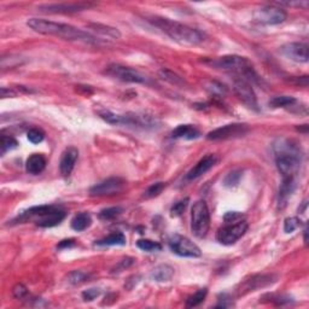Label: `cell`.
<instances>
[{
    "label": "cell",
    "mask_w": 309,
    "mask_h": 309,
    "mask_svg": "<svg viewBox=\"0 0 309 309\" xmlns=\"http://www.w3.org/2000/svg\"><path fill=\"white\" fill-rule=\"evenodd\" d=\"M165 186H166L165 182H155V184H152L151 186H149V187L146 188V191L144 192V197H146V198H152V197L158 196L163 191Z\"/></svg>",
    "instance_id": "34"
},
{
    "label": "cell",
    "mask_w": 309,
    "mask_h": 309,
    "mask_svg": "<svg viewBox=\"0 0 309 309\" xmlns=\"http://www.w3.org/2000/svg\"><path fill=\"white\" fill-rule=\"evenodd\" d=\"M92 223V218L88 213H79L72 220V228L78 232H83L88 228Z\"/></svg>",
    "instance_id": "21"
},
{
    "label": "cell",
    "mask_w": 309,
    "mask_h": 309,
    "mask_svg": "<svg viewBox=\"0 0 309 309\" xmlns=\"http://www.w3.org/2000/svg\"><path fill=\"white\" fill-rule=\"evenodd\" d=\"M136 247L140 250L147 251V253H154V251H160L162 249V245L160 243L154 242V240L150 239H139L136 242Z\"/></svg>",
    "instance_id": "28"
},
{
    "label": "cell",
    "mask_w": 309,
    "mask_h": 309,
    "mask_svg": "<svg viewBox=\"0 0 309 309\" xmlns=\"http://www.w3.org/2000/svg\"><path fill=\"white\" fill-rule=\"evenodd\" d=\"M12 295L16 300H23L28 296V289L23 284H16L12 289Z\"/></svg>",
    "instance_id": "38"
},
{
    "label": "cell",
    "mask_w": 309,
    "mask_h": 309,
    "mask_svg": "<svg viewBox=\"0 0 309 309\" xmlns=\"http://www.w3.org/2000/svg\"><path fill=\"white\" fill-rule=\"evenodd\" d=\"M233 89L237 97L242 100L249 109L253 110H259V103L258 98H256L255 92H254L253 87L249 84V81L244 80V79L237 76L233 80Z\"/></svg>",
    "instance_id": "10"
},
{
    "label": "cell",
    "mask_w": 309,
    "mask_h": 309,
    "mask_svg": "<svg viewBox=\"0 0 309 309\" xmlns=\"http://www.w3.org/2000/svg\"><path fill=\"white\" fill-rule=\"evenodd\" d=\"M240 177H242V172L240 171H233L231 173L227 174V177L223 180V184L227 187H232V186H236L239 182Z\"/></svg>",
    "instance_id": "36"
},
{
    "label": "cell",
    "mask_w": 309,
    "mask_h": 309,
    "mask_svg": "<svg viewBox=\"0 0 309 309\" xmlns=\"http://www.w3.org/2000/svg\"><path fill=\"white\" fill-rule=\"evenodd\" d=\"M281 53L286 58L297 63H307L309 59L308 45L303 43H289L281 46Z\"/></svg>",
    "instance_id": "13"
},
{
    "label": "cell",
    "mask_w": 309,
    "mask_h": 309,
    "mask_svg": "<svg viewBox=\"0 0 309 309\" xmlns=\"http://www.w3.org/2000/svg\"><path fill=\"white\" fill-rule=\"evenodd\" d=\"M218 162V157L215 155L210 154L204 156L201 161H199L197 165L186 174V179L187 180H195L198 179L199 177H202L203 174H206L207 172H209Z\"/></svg>",
    "instance_id": "16"
},
{
    "label": "cell",
    "mask_w": 309,
    "mask_h": 309,
    "mask_svg": "<svg viewBox=\"0 0 309 309\" xmlns=\"http://www.w3.org/2000/svg\"><path fill=\"white\" fill-rule=\"evenodd\" d=\"M201 135V132L192 125H180L172 132V136L176 139H187L192 140Z\"/></svg>",
    "instance_id": "19"
},
{
    "label": "cell",
    "mask_w": 309,
    "mask_h": 309,
    "mask_svg": "<svg viewBox=\"0 0 309 309\" xmlns=\"http://www.w3.org/2000/svg\"><path fill=\"white\" fill-rule=\"evenodd\" d=\"M174 275V268L169 265H160L155 267L151 272V278L156 281H169Z\"/></svg>",
    "instance_id": "20"
},
{
    "label": "cell",
    "mask_w": 309,
    "mask_h": 309,
    "mask_svg": "<svg viewBox=\"0 0 309 309\" xmlns=\"http://www.w3.org/2000/svg\"><path fill=\"white\" fill-rule=\"evenodd\" d=\"M74 245H75V242H74V239H65V240H62V242L59 243L58 245H57V248H59V249L70 248V247H74Z\"/></svg>",
    "instance_id": "41"
},
{
    "label": "cell",
    "mask_w": 309,
    "mask_h": 309,
    "mask_svg": "<svg viewBox=\"0 0 309 309\" xmlns=\"http://www.w3.org/2000/svg\"><path fill=\"white\" fill-rule=\"evenodd\" d=\"M104 74L110 78L116 79V80L124 81V83L147 84V78L140 72L133 69V68L126 67V65L116 64V63L109 64L104 70Z\"/></svg>",
    "instance_id": "5"
},
{
    "label": "cell",
    "mask_w": 309,
    "mask_h": 309,
    "mask_svg": "<svg viewBox=\"0 0 309 309\" xmlns=\"http://www.w3.org/2000/svg\"><path fill=\"white\" fill-rule=\"evenodd\" d=\"M296 103V99L291 95H279L269 100V105L272 108H286V106H292Z\"/></svg>",
    "instance_id": "26"
},
{
    "label": "cell",
    "mask_w": 309,
    "mask_h": 309,
    "mask_svg": "<svg viewBox=\"0 0 309 309\" xmlns=\"http://www.w3.org/2000/svg\"><path fill=\"white\" fill-rule=\"evenodd\" d=\"M1 97L2 98H7V97H16V92L12 91V89L6 88V87H2L1 88Z\"/></svg>",
    "instance_id": "42"
},
{
    "label": "cell",
    "mask_w": 309,
    "mask_h": 309,
    "mask_svg": "<svg viewBox=\"0 0 309 309\" xmlns=\"http://www.w3.org/2000/svg\"><path fill=\"white\" fill-rule=\"evenodd\" d=\"M208 294V289H199L198 291L195 292L192 296H190L186 301V307L188 308H192V307H197L198 305H201L204 300H206Z\"/></svg>",
    "instance_id": "27"
},
{
    "label": "cell",
    "mask_w": 309,
    "mask_h": 309,
    "mask_svg": "<svg viewBox=\"0 0 309 309\" xmlns=\"http://www.w3.org/2000/svg\"><path fill=\"white\" fill-rule=\"evenodd\" d=\"M78 158L79 150L75 146H69L63 151L61 162H59V171L63 177H69L72 174Z\"/></svg>",
    "instance_id": "17"
},
{
    "label": "cell",
    "mask_w": 309,
    "mask_h": 309,
    "mask_svg": "<svg viewBox=\"0 0 309 309\" xmlns=\"http://www.w3.org/2000/svg\"><path fill=\"white\" fill-rule=\"evenodd\" d=\"M207 64L218 69L227 70V72L236 73L239 78L244 80H256L258 75L255 74L253 64L245 57L237 56V54H228V56L219 57V58L204 61Z\"/></svg>",
    "instance_id": "3"
},
{
    "label": "cell",
    "mask_w": 309,
    "mask_h": 309,
    "mask_svg": "<svg viewBox=\"0 0 309 309\" xmlns=\"http://www.w3.org/2000/svg\"><path fill=\"white\" fill-rule=\"evenodd\" d=\"M92 6V2H54V4L39 5L38 9L48 13H72L87 10Z\"/></svg>",
    "instance_id": "12"
},
{
    "label": "cell",
    "mask_w": 309,
    "mask_h": 309,
    "mask_svg": "<svg viewBox=\"0 0 309 309\" xmlns=\"http://www.w3.org/2000/svg\"><path fill=\"white\" fill-rule=\"evenodd\" d=\"M99 295H100L99 289H88L83 292V297L85 301H93L94 299H97Z\"/></svg>",
    "instance_id": "40"
},
{
    "label": "cell",
    "mask_w": 309,
    "mask_h": 309,
    "mask_svg": "<svg viewBox=\"0 0 309 309\" xmlns=\"http://www.w3.org/2000/svg\"><path fill=\"white\" fill-rule=\"evenodd\" d=\"M250 128L245 124H231L219 127L217 130L212 131L207 134L208 140H228V139H236L244 136L249 133Z\"/></svg>",
    "instance_id": "9"
},
{
    "label": "cell",
    "mask_w": 309,
    "mask_h": 309,
    "mask_svg": "<svg viewBox=\"0 0 309 309\" xmlns=\"http://www.w3.org/2000/svg\"><path fill=\"white\" fill-rule=\"evenodd\" d=\"M65 218V212L56 206H48L45 212L35 219V222L40 227H53L59 225Z\"/></svg>",
    "instance_id": "14"
},
{
    "label": "cell",
    "mask_w": 309,
    "mask_h": 309,
    "mask_svg": "<svg viewBox=\"0 0 309 309\" xmlns=\"http://www.w3.org/2000/svg\"><path fill=\"white\" fill-rule=\"evenodd\" d=\"M46 168V158L40 154H33L29 156L26 162V169L29 174L38 176L43 173L44 169Z\"/></svg>",
    "instance_id": "18"
},
{
    "label": "cell",
    "mask_w": 309,
    "mask_h": 309,
    "mask_svg": "<svg viewBox=\"0 0 309 309\" xmlns=\"http://www.w3.org/2000/svg\"><path fill=\"white\" fill-rule=\"evenodd\" d=\"M126 181L122 177H109L89 188L91 196H114L125 188Z\"/></svg>",
    "instance_id": "11"
},
{
    "label": "cell",
    "mask_w": 309,
    "mask_h": 309,
    "mask_svg": "<svg viewBox=\"0 0 309 309\" xmlns=\"http://www.w3.org/2000/svg\"><path fill=\"white\" fill-rule=\"evenodd\" d=\"M169 248L177 255L181 258H199L202 255L201 249L187 237L174 234L169 239Z\"/></svg>",
    "instance_id": "8"
},
{
    "label": "cell",
    "mask_w": 309,
    "mask_h": 309,
    "mask_svg": "<svg viewBox=\"0 0 309 309\" xmlns=\"http://www.w3.org/2000/svg\"><path fill=\"white\" fill-rule=\"evenodd\" d=\"M124 212L121 207H111V208H106V209H103L99 212V217L100 220L104 221H109V220H113V219L119 217L121 213Z\"/></svg>",
    "instance_id": "29"
},
{
    "label": "cell",
    "mask_w": 309,
    "mask_h": 309,
    "mask_svg": "<svg viewBox=\"0 0 309 309\" xmlns=\"http://www.w3.org/2000/svg\"><path fill=\"white\" fill-rule=\"evenodd\" d=\"M158 75H160V78H162L163 80L167 81V83L176 85V86H184L185 85L184 79H182L181 76L177 75V73L172 72V70L166 69V68H162V69L158 72Z\"/></svg>",
    "instance_id": "25"
},
{
    "label": "cell",
    "mask_w": 309,
    "mask_h": 309,
    "mask_svg": "<svg viewBox=\"0 0 309 309\" xmlns=\"http://www.w3.org/2000/svg\"><path fill=\"white\" fill-rule=\"evenodd\" d=\"M301 225H302V221L299 218H288L285 219V222H284V231L286 233H291V232L296 231L299 227H301Z\"/></svg>",
    "instance_id": "35"
},
{
    "label": "cell",
    "mask_w": 309,
    "mask_h": 309,
    "mask_svg": "<svg viewBox=\"0 0 309 309\" xmlns=\"http://www.w3.org/2000/svg\"><path fill=\"white\" fill-rule=\"evenodd\" d=\"M217 233V239L222 245H232L244 236L248 231V222L245 220H238L234 222H226Z\"/></svg>",
    "instance_id": "6"
},
{
    "label": "cell",
    "mask_w": 309,
    "mask_h": 309,
    "mask_svg": "<svg viewBox=\"0 0 309 309\" xmlns=\"http://www.w3.org/2000/svg\"><path fill=\"white\" fill-rule=\"evenodd\" d=\"M99 116L110 125H121V115L114 114L109 110H102L99 111Z\"/></svg>",
    "instance_id": "32"
},
{
    "label": "cell",
    "mask_w": 309,
    "mask_h": 309,
    "mask_svg": "<svg viewBox=\"0 0 309 309\" xmlns=\"http://www.w3.org/2000/svg\"><path fill=\"white\" fill-rule=\"evenodd\" d=\"M125 244L126 237L122 232H114V233L109 234L108 237L95 242V245H99V247H110V245H125Z\"/></svg>",
    "instance_id": "22"
},
{
    "label": "cell",
    "mask_w": 309,
    "mask_h": 309,
    "mask_svg": "<svg viewBox=\"0 0 309 309\" xmlns=\"http://www.w3.org/2000/svg\"><path fill=\"white\" fill-rule=\"evenodd\" d=\"M17 140L13 136L10 135H1V140H0V149H1V155H5L7 151L16 149L17 147Z\"/></svg>",
    "instance_id": "30"
},
{
    "label": "cell",
    "mask_w": 309,
    "mask_h": 309,
    "mask_svg": "<svg viewBox=\"0 0 309 309\" xmlns=\"http://www.w3.org/2000/svg\"><path fill=\"white\" fill-rule=\"evenodd\" d=\"M88 27L94 32H97L98 34L103 35V37L113 38V39H119V38H121V33L119 32V29L114 28V27H109L100 23H91L88 24Z\"/></svg>",
    "instance_id": "23"
},
{
    "label": "cell",
    "mask_w": 309,
    "mask_h": 309,
    "mask_svg": "<svg viewBox=\"0 0 309 309\" xmlns=\"http://www.w3.org/2000/svg\"><path fill=\"white\" fill-rule=\"evenodd\" d=\"M207 88L209 89L210 92L213 93V94H225L226 93V87L223 86V85H221V84H218V83H215V81H213V83H210L209 85H208L207 86Z\"/></svg>",
    "instance_id": "39"
},
{
    "label": "cell",
    "mask_w": 309,
    "mask_h": 309,
    "mask_svg": "<svg viewBox=\"0 0 309 309\" xmlns=\"http://www.w3.org/2000/svg\"><path fill=\"white\" fill-rule=\"evenodd\" d=\"M27 136H28V140L33 144H39L45 139V133L44 131L40 130V128H32V130L28 131L27 133Z\"/></svg>",
    "instance_id": "33"
},
{
    "label": "cell",
    "mask_w": 309,
    "mask_h": 309,
    "mask_svg": "<svg viewBox=\"0 0 309 309\" xmlns=\"http://www.w3.org/2000/svg\"><path fill=\"white\" fill-rule=\"evenodd\" d=\"M286 17H288L286 11L277 5H266L254 12V18L259 23L266 24V26H275V24L283 23Z\"/></svg>",
    "instance_id": "7"
},
{
    "label": "cell",
    "mask_w": 309,
    "mask_h": 309,
    "mask_svg": "<svg viewBox=\"0 0 309 309\" xmlns=\"http://www.w3.org/2000/svg\"><path fill=\"white\" fill-rule=\"evenodd\" d=\"M275 281V279L273 278V275H254L248 280H245L244 283L240 284V288L238 290V295H245L250 291H255L260 288H266V286L270 285Z\"/></svg>",
    "instance_id": "15"
},
{
    "label": "cell",
    "mask_w": 309,
    "mask_h": 309,
    "mask_svg": "<svg viewBox=\"0 0 309 309\" xmlns=\"http://www.w3.org/2000/svg\"><path fill=\"white\" fill-rule=\"evenodd\" d=\"M147 21L156 28L160 29L161 32L168 35L169 38L180 44L195 46L204 42V35L201 32L195 28H191L186 24L180 23V22L169 20L166 17H158V16L149 17Z\"/></svg>",
    "instance_id": "2"
},
{
    "label": "cell",
    "mask_w": 309,
    "mask_h": 309,
    "mask_svg": "<svg viewBox=\"0 0 309 309\" xmlns=\"http://www.w3.org/2000/svg\"><path fill=\"white\" fill-rule=\"evenodd\" d=\"M27 26L40 34L52 35V37L61 38L63 40H68V42L89 44V45H99L103 43L102 40L89 33L81 31L72 24L61 23V22L43 20V18H31L27 22Z\"/></svg>",
    "instance_id": "1"
},
{
    "label": "cell",
    "mask_w": 309,
    "mask_h": 309,
    "mask_svg": "<svg viewBox=\"0 0 309 309\" xmlns=\"http://www.w3.org/2000/svg\"><path fill=\"white\" fill-rule=\"evenodd\" d=\"M210 213L204 201H197L191 210V229L198 238H204L209 231Z\"/></svg>",
    "instance_id": "4"
},
{
    "label": "cell",
    "mask_w": 309,
    "mask_h": 309,
    "mask_svg": "<svg viewBox=\"0 0 309 309\" xmlns=\"http://www.w3.org/2000/svg\"><path fill=\"white\" fill-rule=\"evenodd\" d=\"M87 279H88V275L86 273L81 272V270H73V272H70L68 274V281L70 284H73V285H78V284L84 283Z\"/></svg>",
    "instance_id": "31"
},
{
    "label": "cell",
    "mask_w": 309,
    "mask_h": 309,
    "mask_svg": "<svg viewBox=\"0 0 309 309\" xmlns=\"http://www.w3.org/2000/svg\"><path fill=\"white\" fill-rule=\"evenodd\" d=\"M188 201H190V199L185 198V199H181V201L177 202V203L174 204L171 209L172 217H179V215H181L182 213H184V210L186 209V207H187Z\"/></svg>",
    "instance_id": "37"
},
{
    "label": "cell",
    "mask_w": 309,
    "mask_h": 309,
    "mask_svg": "<svg viewBox=\"0 0 309 309\" xmlns=\"http://www.w3.org/2000/svg\"><path fill=\"white\" fill-rule=\"evenodd\" d=\"M295 179H283V184H281L280 191H279V206L280 204H285L288 198L294 192L295 190Z\"/></svg>",
    "instance_id": "24"
}]
</instances>
